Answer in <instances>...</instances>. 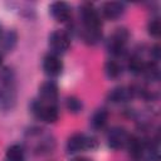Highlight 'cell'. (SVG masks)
<instances>
[{"label": "cell", "instance_id": "6da1fadb", "mask_svg": "<svg viewBox=\"0 0 161 161\" xmlns=\"http://www.w3.org/2000/svg\"><path fill=\"white\" fill-rule=\"evenodd\" d=\"M80 18L83 23V39L88 44H96L102 38V20L99 13L91 3L80 6Z\"/></svg>", "mask_w": 161, "mask_h": 161}, {"label": "cell", "instance_id": "7a4b0ae2", "mask_svg": "<svg viewBox=\"0 0 161 161\" xmlns=\"http://www.w3.org/2000/svg\"><path fill=\"white\" fill-rule=\"evenodd\" d=\"M16 101V82L15 74L10 68H4L0 72V108L9 109Z\"/></svg>", "mask_w": 161, "mask_h": 161}, {"label": "cell", "instance_id": "3957f363", "mask_svg": "<svg viewBox=\"0 0 161 161\" xmlns=\"http://www.w3.org/2000/svg\"><path fill=\"white\" fill-rule=\"evenodd\" d=\"M31 109H33V113L39 119H42L47 123H54L59 118L58 106L53 104V103H44L38 99V101L33 102Z\"/></svg>", "mask_w": 161, "mask_h": 161}, {"label": "cell", "instance_id": "277c9868", "mask_svg": "<svg viewBox=\"0 0 161 161\" xmlns=\"http://www.w3.org/2000/svg\"><path fill=\"white\" fill-rule=\"evenodd\" d=\"M97 147V141L93 137L86 136L83 133H74L73 136L69 137L67 142V150L69 153H77L79 151L84 150H92Z\"/></svg>", "mask_w": 161, "mask_h": 161}, {"label": "cell", "instance_id": "5b68a950", "mask_svg": "<svg viewBox=\"0 0 161 161\" xmlns=\"http://www.w3.org/2000/svg\"><path fill=\"white\" fill-rule=\"evenodd\" d=\"M49 47L54 54H63L70 47V38L64 30H54L49 35Z\"/></svg>", "mask_w": 161, "mask_h": 161}, {"label": "cell", "instance_id": "8992f818", "mask_svg": "<svg viewBox=\"0 0 161 161\" xmlns=\"http://www.w3.org/2000/svg\"><path fill=\"white\" fill-rule=\"evenodd\" d=\"M127 39H128V31L123 28L117 29L109 36V40H108V44H107L108 50L114 55H121L125 52Z\"/></svg>", "mask_w": 161, "mask_h": 161}, {"label": "cell", "instance_id": "52a82bcc", "mask_svg": "<svg viewBox=\"0 0 161 161\" xmlns=\"http://www.w3.org/2000/svg\"><path fill=\"white\" fill-rule=\"evenodd\" d=\"M128 138H130V135L127 133V131L125 128H121V127L112 128L107 136L108 146L113 150H119V148L126 147Z\"/></svg>", "mask_w": 161, "mask_h": 161}, {"label": "cell", "instance_id": "ba28073f", "mask_svg": "<svg viewBox=\"0 0 161 161\" xmlns=\"http://www.w3.org/2000/svg\"><path fill=\"white\" fill-rule=\"evenodd\" d=\"M43 69L50 77H57L63 70V62L59 55L54 53H49L43 59Z\"/></svg>", "mask_w": 161, "mask_h": 161}, {"label": "cell", "instance_id": "9c48e42d", "mask_svg": "<svg viewBox=\"0 0 161 161\" xmlns=\"http://www.w3.org/2000/svg\"><path fill=\"white\" fill-rule=\"evenodd\" d=\"M52 16L60 23H67L72 18V9L67 3L63 1H55L49 8Z\"/></svg>", "mask_w": 161, "mask_h": 161}, {"label": "cell", "instance_id": "30bf717a", "mask_svg": "<svg viewBox=\"0 0 161 161\" xmlns=\"http://www.w3.org/2000/svg\"><path fill=\"white\" fill-rule=\"evenodd\" d=\"M58 99V87L54 82H45L39 88V101L44 103L57 104Z\"/></svg>", "mask_w": 161, "mask_h": 161}, {"label": "cell", "instance_id": "8fae6325", "mask_svg": "<svg viewBox=\"0 0 161 161\" xmlns=\"http://www.w3.org/2000/svg\"><path fill=\"white\" fill-rule=\"evenodd\" d=\"M102 14L104 18L109 19V20H116L119 16L123 15L125 13V5L119 1H108L104 3L102 6Z\"/></svg>", "mask_w": 161, "mask_h": 161}, {"label": "cell", "instance_id": "7c38bea8", "mask_svg": "<svg viewBox=\"0 0 161 161\" xmlns=\"http://www.w3.org/2000/svg\"><path fill=\"white\" fill-rule=\"evenodd\" d=\"M133 94V91L131 88H126V87H118V88H114L109 92L108 94V98L114 102V103H118V102H125L127 101L130 97H132Z\"/></svg>", "mask_w": 161, "mask_h": 161}, {"label": "cell", "instance_id": "4fadbf2b", "mask_svg": "<svg viewBox=\"0 0 161 161\" xmlns=\"http://www.w3.org/2000/svg\"><path fill=\"white\" fill-rule=\"evenodd\" d=\"M130 151V153L132 155V157L135 158H140L145 151V146L142 143V141L135 136H130L128 138V142H127V146H126Z\"/></svg>", "mask_w": 161, "mask_h": 161}, {"label": "cell", "instance_id": "5bb4252c", "mask_svg": "<svg viewBox=\"0 0 161 161\" xmlns=\"http://www.w3.org/2000/svg\"><path fill=\"white\" fill-rule=\"evenodd\" d=\"M107 121H108V112H107V109L101 108V109H97L93 113L92 119H91V123H92V127L93 128L99 130V128H103L106 126Z\"/></svg>", "mask_w": 161, "mask_h": 161}, {"label": "cell", "instance_id": "9a60e30c", "mask_svg": "<svg viewBox=\"0 0 161 161\" xmlns=\"http://www.w3.org/2000/svg\"><path fill=\"white\" fill-rule=\"evenodd\" d=\"M8 161H25V151L20 145H11L6 150Z\"/></svg>", "mask_w": 161, "mask_h": 161}, {"label": "cell", "instance_id": "2e32d148", "mask_svg": "<svg viewBox=\"0 0 161 161\" xmlns=\"http://www.w3.org/2000/svg\"><path fill=\"white\" fill-rule=\"evenodd\" d=\"M104 72H106L108 78L114 79V78H118L121 75L122 68H121V65L116 60H108L106 63V65H104Z\"/></svg>", "mask_w": 161, "mask_h": 161}, {"label": "cell", "instance_id": "e0dca14e", "mask_svg": "<svg viewBox=\"0 0 161 161\" xmlns=\"http://www.w3.org/2000/svg\"><path fill=\"white\" fill-rule=\"evenodd\" d=\"M67 108L72 113H79L83 108V104H82L80 99H78L77 97H68L67 98Z\"/></svg>", "mask_w": 161, "mask_h": 161}, {"label": "cell", "instance_id": "ac0fdd59", "mask_svg": "<svg viewBox=\"0 0 161 161\" xmlns=\"http://www.w3.org/2000/svg\"><path fill=\"white\" fill-rule=\"evenodd\" d=\"M15 43H16V34H15V31H8L4 36H3V42H1V44H3V47L6 49V50H10V49H13L14 48V45H15Z\"/></svg>", "mask_w": 161, "mask_h": 161}, {"label": "cell", "instance_id": "d6986e66", "mask_svg": "<svg viewBox=\"0 0 161 161\" xmlns=\"http://www.w3.org/2000/svg\"><path fill=\"white\" fill-rule=\"evenodd\" d=\"M148 33L152 35V36H158L160 35V31H161V26H160V20L158 19H152L150 23H148Z\"/></svg>", "mask_w": 161, "mask_h": 161}, {"label": "cell", "instance_id": "ffe728a7", "mask_svg": "<svg viewBox=\"0 0 161 161\" xmlns=\"http://www.w3.org/2000/svg\"><path fill=\"white\" fill-rule=\"evenodd\" d=\"M152 53H153L155 59L158 60V59H160V47H158V45H155L153 49H152Z\"/></svg>", "mask_w": 161, "mask_h": 161}, {"label": "cell", "instance_id": "44dd1931", "mask_svg": "<svg viewBox=\"0 0 161 161\" xmlns=\"http://www.w3.org/2000/svg\"><path fill=\"white\" fill-rule=\"evenodd\" d=\"M74 161H91L89 158H86V157H79V158H75Z\"/></svg>", "mask_w": 161, "mask_h": 161}, {"label": "cell", "instance_id": "7402d4cb", "mask_svg": "<svg viewBox=\"0 0 161 161\" xmlns=\"http://www.w3.org/2000/svg\"><path fill=\"white\" fill-rule=\"evenodd\" d=\"M1 60H3V55L0 54V64H1Z\"/></svg>", "mask_w": 161, "mask_h": 161}]
</instances>
